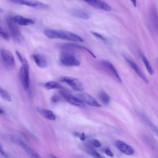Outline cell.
I'll return each instance as SVG.
<instances>
[{"mask_svg": "<svg viewBox=\"0 0 158 158\" xmlns=\"http://www.w3.org/2000/svg\"><path fill=\"white\" fill-rule=\"evenodd\" d=\"M44 33L47 37L50 39H60L78 42L84 41L80 36L64 30L47 29L44 30Z\"/></svg>", "mask_w": 158, "mask_h": 158, "instance_id": "obj_1", "label": "cell"}, {"mask_svg": "<svg viewBox=\"0 0 158 158\" xmlns=\"http://www.w3.org/2000/svg\"><path fill=\"white\" fill-rule=\"evenodd\" d=\"M20 62L21 64L19 72L21 81L23 88L28 89L30 84L29 64L25 58Z\"/></svg>", "mask_w": 158, "mask_h": 158, "instance_id": "obj_2", "label": "cell"}, {"mask_svg": "<svg viewBox=\"0 0 158 158\" xmlns=\"http://www.w3.org/2000/svg\"><path fill=\"white\" fill-rule=\"evenodd\" d=\"M59 60L63 65L68 67L78 66L80 63L73 53L69 52H63L60 53Z\"/></svg>", "mask_w": 158, "mask_h": 158, "instance_id": "obj_3", "label": "cell"}, {"mask_svg": "<svg viewBox=\"0 0 158 158\" xmlns=\"http://www.w3.org/2000/svg\"><path fill=\"white\" fill-rule=\"evenodd\" d=\"M0 53L5 68L9 70H13L15 68V63L13 54L3 48L0 49Z\"/></svg>", "mask_w": 158, "mask_h": 158, "instance_id": "obj_4", "label": "cell"}, {"mask_svg": "<svg viewBox=\"0 0 158 158\" xmlns=\"http://www.w3.org/2000/svg\"><path fill=\"white\" fill-rule=\"evenodd\" d=\"M6 22L12 37L17 42H21L23 39V36L12 17H7Z\"/></svg>", "mask_w": 158, "mask_h": 158, "instance_id": "obj_5", "label": "cell"}, {"mask_svg": "<svg viewBox=\"0 0 158 158\" xmlns=\"http://www.w3.org/2000/svg\"><path fill=\"white\" fill-rule=\"evenodd\" d=\"M8 1L14 3L25 5L38 9H46L49 7L47 5L35 0H8Z\"/></svg>", "mask_w": 158, "mask_h": 158, "instance_id": "obj_6", "label": "cell"}, {"mask_svg": "<svg viewBox=\"0 0 158 158\" xmlns=\"http://www.w3.org/2000/svg\"><path fill=\"white\" fill-rule=\"evenodd\" d=\"M60 81L67 84L72 89L78 92H80L84 89L82 83L75 78L70 76H63L60 78Z\"/></svg>", "mask_w": 158, "mask_h": 158, "instance_id": "obj_7", "label": "cell"}, {"mask_svg": "<svg viewBox=\"0 0 158 158\" xmlns=\"http://www.w3.org/2000/svg\"><path fill=\"white\" fill-rule=\"evenodd\" d=\"M123 56L126 62L129 64L130 67L134 70L137 75L145 83H149V80L147 77L144 74L137 63L127 55L124 53L123 54Z\"/></svg>", "mask_w": 158, "mask_h": 158, "instance_id": "obj_8", "label": "cell"}, {"mask_svg": "<svg viewBox=\"0 0 158 158\" xmlns=\"http://www.w3.org/2000/svg\"><path fill=\"white\" fill-rule=\"evenodd\" d=\"M60 93L63 98L70 104L80 107H83L84 106L83 102L77 97L73 96L65 91L60 90Z\"/></svg>", "mask_w": 158, "mask_h": 158, "instance_id": "obj_9", "label": "cell"}, {"mask_svg": "<svg viewBox=\"0 0 158 158\" xmlns=\"http://www.w3.org/2000/svg\"><path fill=\"white\" fill-rule=\"evenodd\" d=\"M149 16L152 27L155 32L158 33V13L155 7L152 6L150 8Z\"/></svg>", "mask_w": 158, "mask_h": 158, "instance_id": "obj_10", "label": "cell"}, {"mask_svg": "<svg viewBox=\"0 0 158 158\" xmlns=\"http://www.w3.org/2000/svg\"><path fill=\"white\" fill-rule=\"evenodd\" d=\"M77 98L83 102L93 106L100 107L101 105L94 97L90 95L83 93L77 95Z\"/></svg>", "mask_w": 158, "mask_h": 158, "instance_id": "obj_11", "label": "cell"}, {"mask_svg": "<svg viewBox=\"0 0 158 158\" xmlns=\"http://www.w3.org/2000/svg\"><path fill=\"white\" fill-rule=\"evenodd\" d=\"M115 146L123 154L127 155H132L135 152L132 148L124 142L117 140L115 142Z\"/></svg>", "mask_w": 158, "mask_h": 158, "instance_id": "obj_12", "label": "cell"}, {"mask_svg": "<svg viewBox=\"0 0 158 158\" xmlns=\"http://www.w3.org/2000/svg\"><path fill=\"white\" fill-rule=\"evenodd\" d=\"M88 4L97 8L109 11L111 10V7L102 0H84Z\"/></svg>", "mask_w": 158, "mask_h": 158, "instance_id": "obj_13", "label": "cell"}, {"mask_svg": "<svg viewBox=\"0 0 158 158\" xmlns=\"http://www.w3.org/2000/svg\"><path fill=\"white\" fill-rule=\"evenodd\" d=\"M32 58L35 64L38 67L45 68L46 67L48 63L46 57L41 53H36L33 55Z\"/></svg>", "mask_w": 158, "mask_h": 158, "instance_id": "obj_14", "label": "cell"}, {"mask_svg": "<svg viewBox=\"0 0 158 158\" xmlns=\"http://www.w3.org/2000/svg\"><path fill=\"white\" fill-rule=\"evenodd\" d=\"M101 63L105 68L111 72L119 83H122V80L117 70L110 62L107 60H101Z\"/></svg>", "mask_w": 158, "mask_h": 158, "instance_id": "obj_15", "label": "cell"}, {"mask_svg": "<svg viewBox=\"0 0 158 158\" xmlns=\"http://www.w3.org/2000/svg\"><path fill=\"white\" fill-rule=\"evenodd\" d=\"M12 18L15 22L21 26H27L34 23V22L33 20L20 15H16L12 17Z\"/></svg>", "mask_w": 158, "mask_h": 158, "instance_id": "obj_16", "label": "cell"}, {"mask_svg": "<svg viewBox=\"0 0 158 158\" xmlns=\"http://www.w3.org/2000/svg\"><path fill=\"white\" fill-rule=\"evenodd\" d=\"M59 47L62 49H66V48H74L77 49L87 51L94 58H96L95 55L92 51L90 50L88 48L84 46H81L74 43H66L60 45Z\"/></svg>", "mask_w": 158, "mask_h": 158, "instance_id": "obj_17", "label": "cell"}, {"mask_svg": "<svg viewBox=\"0 0 158 158\" xmlns=\"http://www.w3.org/2000/svg\"><path fill=\"white\" fill-rule=\"evenodd\" d=\"M21 146L26 152L30 157L34 158H41L40 155L25 143L21 141L20 143Z\"/></svg>", "mask_w": 158, "mask_h": 158, "instance_id": "obj_18", "label": "cell"}, {"mask_svg": "<svg viewBox=\"0 0 158 158\" xmlns=\"http://www.w3.org/2000/svg\"><path fill=\"white\" fill-rule=\"evenodd\" d=\"M71 13L73 16L80 19L84 20L88 19L90 18L89 15L86 12L80 9H73Z\"/></svg>", "mask_w": 158, "mask_h": 158, "instance_id": "obj_19", "label": "cell"}, {"mask_svg": "<svg viewBox=\"0 0 158 158\" xmlns=\"http://www.w3.org/2000/svg\"><path fill=\"white\" fill-rule=\"evenodd\" d=\"M37 110L42 116L47 119L54 120L56 119L55 115L51 110H46L40 107H37Z\"/></svg>", "mask_w": 158, "mask_h": 158, "instance_id": "obj_20", "label": "cell"}, {"mask_svg": "<svg viewBox=\"0 0 158 158\" xmlns=\"http://www.w3.org/2000/svg\"><path fill=\"white\" fill-rule=\"evenodd\" d=\"M145 123L148 126L151 130L158 137V127L152 123L145 115H142Z\"/></svg>", "mask_w": 158, "mask_h": 158, "instance_id": "obj_21", "label": "cell"}, {"mask_svg": "<svg viewBox=\"0 0 158 158\" xmlns=\"http://www.w3.org/2000/svg\"><path fill=\"white\" fill-rule=\"evenodd\" d=\"M44 87L46 89L48 90L55 89H64V88L61 85L54 81H50L46 83L44 85Z\"/></svg>", "mask_w": 158, "mask_h": 158, "instance_id": "obj_22", "label": "cell"}, {"mask_svg": "<svg viewBox=\"0 0 158 158\" xmlns=\"http://www.w3.org/2000/svg\"><path fill=\"white\" fill-rule=\"evenodd\" d=\"M99 97L100 100L104 104L107 105L110 101L109 95L105 91H102L99 94Z\"/></svg>", "mask_w": 158, "mask_h": 158, "instance_id": "obj_23", "label": "cell"}, {"mask_svg": "<svg viewBox=\"0 0 158 158\" xmlns=\"http://www.w3.org/2000/svg\"><path fill=\"white\" fill-rule=\"evenodd\" d=\"M141 57L142 61L149 73L151 75H152L154 73V71L147 59L143 54L141 55Z\"/></svg>", "mask_w": 158, "mask_h": 158, "instance_id": "obj_24", "label": "cell"}, {"mask_svg": "<svg viewBox=\"0 0 158 158\" xmlns=\"http://www.w3.org/2000/svg\"><path fill=\"white\" fill-rule=\"evenodd\" d=\"M86 151L91 156L96 158H102L100 154L92 147L89 145H87Z\"/></svg>", "mask_w": 158, "mask_h": 158, "instance_id": "obj_25", "label": "cell"}, {"mask_svg": "<svg viewBox=\"0 0 158 158\" xmlns=\"http://www.w3.org/2000/svg\"><path fill=\"white\" fill-rule=\"evenodd\" d=\"M0 95L4 100L8 102L11 101V96L7 91L1 87L0 88Z\"/></svg>", "mask_w": 158, "mask_h": 158, "instance_id": "obj_26", "label": "cell"}, {"mask_svg": "<svg viewBox=\"0 0 158 158\" xmlns=\"http://www.w3.org/2000/svg\"><path fill=\"white\" fill-rule=\"evenodd\" d=\"M0 36L3 39L6 41H9L10 39L9 34L1 26L0 27Z\"/></svg>", "mask_w": 158, "mask_h": 158, "instance_id": "obj_27", "label": "cell"}, {"mask_svg": "<svg viewBox=\"0 0 158 158\" xmlns=\"http://www.w3.org/2000/svg\"><path fill=\"white\" fill-rule=\"evenodd\" d=\"M90 32L93 35L95 36L96 38L104 42L105 43H107V39L102 35L93 31H91Z\"/></svg>", "mask_w": 158, "mask_h": 158, "instance_id": "obj_28", "label": "cell"}, {"mask_svg": "<svg viewBox=\"0 0 158 158\" xmlns=\"http://www.w3.org/2000/svg\"><path fill=\"white\" fill-rule=\"evenodd\" d=\"M91 143L94 146L96 147H100L101 146V143L98 140L96 139H94Z\"/></svg>", "mask_w": 158, "mask_h": 158, "instance_id": "obj_29", "label": "cell"}, {"mask_svg": "<svg viewBox=\"0 0 158 158\" xmlns=\"http://www.w3.org/2000/svg\"><path fill=\"white\" fill-rule=\"evenodd\" d=\"M51 100L52 102L56 103L59 101V98L58 96L56 95H54L51 97Z\"/></svg>", "mask_w": 158, "mask_h": 158, "instance_id": "obj_30", "label": "cell"}, {"mask_svg": "<svg viewBox=\"0 0 158 158\" xmlns=\"http://www.w3.org/2000/svg\"><path fill=\"white\" fill-rule=\"evenodd\" d=\"M105 154L108 156L113 157L114 155L112 151L109 148H107L105 150Z\"/></svg>", "mask_w": 158, "mask_h": 158, "instance_id": "obj_31", "label": "cell"}, {"mask_svg": "<svg viewBox=\"0 0 158 158\" xmlns=\"http://www.w3.org/2000/svg\"><path fill=\"white\" fill-rule=\"evenodd\" d=\"M0 148H1V150H1V152H0L1 155L4 157H8L7 156V155L4 152L3 150V149L2 147L1 144V147H0Z\"/></svg>", "mask_w": 158, "mask_h": 158, "instance_id": "obj_32", "label": "cell"}, {"mask_svg": "<svg viewBox=\"0 0 158 158\" xmlns=\"http://www.w3.org/2000/svg\"><path fill=\"white\" fill-rule=\"evenodd\" d=\"M79 137H80V139L82 141H84L85 139V134L84 133L80 134Z\"/></svg>", "mask_w": 158, "mask_h": 158, "instance_id": "obj_33", "label": "cell"}, {"mask_svg": "<svg viewBox=\"0 0 158 158\" xmlns=\"http://www.w3.org/2000/svg\"><path fill=\"white\" fill-rule=\"evenodd\" d=\"M131 1L135 7H136L137 6V1L136 0H130Z\"/></svg>", "mask_w": 158, "mask_h": 158, "instance_id": "obj_34", "label": "cell"}, {"mask_svg": "<svg viewBox=\"0 0 158 158\" xmlns=\"http://www.w3.org/2000/svg\"><path fill=\"white\" fill-rule=\"evenodd\" d=\"M73 135L75 137H79L80 135V133H79L77 132H75L73 133Z\"/></svg>", "mask_w": 158, "mask_h": 158, "instance_id": "obj_35", "label": "cell"}, {"mask_svg": "<svg viewBox=\"0 0 158 158\" xmlns=\"http://www.w3.org/2000/svg\"><path fill=\"white\" fill-rule=\"evenodd\" d=\"M4 113V111L3 110H2L1 108V109H0V113H1V114H2Z\"/></svg>", "mask_w": 158, "mask_h": 158, "instance_id": "obj_36", "label": "cell"}, {"mask_svg": "<svg viewBox=\"0 0 158 158\" xmlns=\"http://www.w3.org/2000/svg\"><path fill=\"white\" fill-rule=\"evenodd\" d=\"M157 60H158V59H157Z\"/></svg>", "mask_w": 158, "mask_h": 158, "instance_id": "obj_37", "label": "cell"}]
</instances>
